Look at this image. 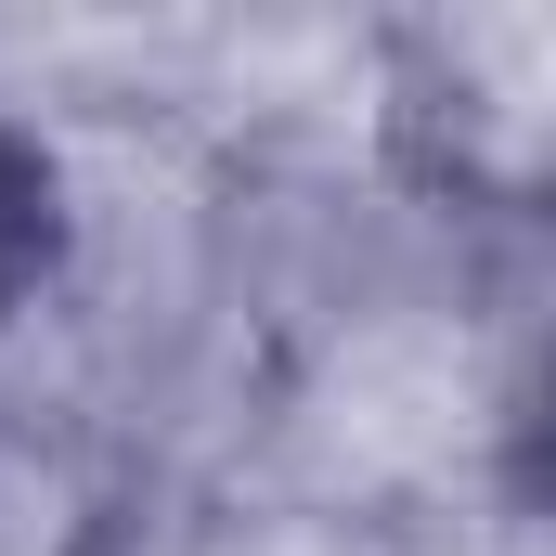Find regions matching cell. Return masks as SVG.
<instances>
[{
    "label": "cell",
    "mask_w": 556,
    "mask_h": 556,
    "mask_svg": "<svg viewBox=\"0 0 556 556\" xmlns=\"http://www.w3.org/2000/svg\"><path fill=\"white\" fill-rule=\"evenodd\" d=\"M544 479H556V440H544Z\"/></svg>",
    "instance_id": "6da1fadb"
}]
</instances>
